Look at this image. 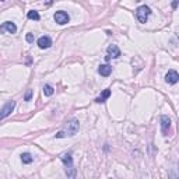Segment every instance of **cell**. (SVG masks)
<instances>
[{"label": "cell", "mask_w": 179, "mask_h": 179, "mask_svg": "<svg viewBox=\"0 0 179 179\" xmlns=\"http://www.w3.org/2000/svg\"><path fill=\"white\" fill-rule=\"evenodd\" d=\"M78 127H80V123H78L77 119H71V120H69V122H66L65 127H63L60 132H57V133L55 134V137L56 138L73 137V136L77 134Z\"/></svg>", "instance_id": "6da1fadb"}, {"label": "cell", "mask_w": 179, "mask_h": 179, "mask_svg": "<svg viewBox=\"0 0 179 179\" xmlns=\"http://www.w3.org/2000/svg\"><path fill=\"white\" fill-rule=\"evenodd\" d=\"M60 159H62V162L65 164V167H66V175H67V178H76V168H74V165H73L71 151L62 154Z\"/></svg>", "instance_id": "7a4b0ae2"}, {"label": "cell", "mask_w": 179, "mask_h": 179, "mask_svg": "<svg viewBox=\"0 0 179 179\" xmlns=\"http://www.w3.org/2000/svg\"><path fill=\"white\" fill-rule=\"evenodd\" d=\"M151 14V8L148 7V6H140V7H137V10H136V18L138 20V23H141V24H144V23H147V20H148V17H150Z\"/></svg>", "instance_id": "3957f363"}, {"label": "cell", "mask_w": 179, "mask_h": 179, "mask_svg": "<svg viewBox=\"0 0 179 179\" xmlns=\"http://www.w3.org/2000/svg\"><path fill=\"white\" fill-rule=\"evenodd\" d=\"M53 18H55V21H56L59 25H65L70 21V17L66 11H56L55 16H53Z\"/></svg>", "instance_id": "277c9868"}, {"label": "cell", "mask_w": 179, "mask_h": 179, "mask_svg": "<svg viewBox=\"0 0 179 179\" xmlns=\"http://www.w3.org/2000/svg\"><path fill=\"white\" fill-rule=\"evenodd\" d=\"M106 52H108L106 60H109V59H118V57L120 56V49H119L116 45H109L108 49H106Z\"/></svg>", "instance_id": "5b68a950"}, {"label": "cell", "mask_w": 179, "mask_h": 179, "mask_svg": "<svg viewBox=\"0 0 179 179\" xmlns=\"http://www.w3.org/2000/svg\"><path fill=\"white\" fill-rule=\"evenodd\" d=\"M14 108H16V102L14 101H8L7 104H4V106L2 108V119L7 118L8 115L14 111Z\"/></svg>", "instance_id": "8992f818"}, {"label": "cell", "mask_w": 179, "mask_h": 179, "mask_svg": "<svg viewBox=\"0 0 179 179\" xmlns=\"http://www.w3.org/2000/svg\"><path fill=\"white\" fill-rule=\"evenodd\" d=\"M169 127H171V119L168 118L167 115H162L161 116V132H162V136H168Z\"/></svg>", "instance_id": "52a82bcc"}, {"label": "cell", "mask_w": 179, "mask_h": 179, "mask_svg": "<svg viewBox=\"0 0 179 179\" xmlns=\"http://www.w3.org/2000/svg\"><path fill=\"white\" fill-rule=\"evenodd\" d=\"M0 29H2L3 32H7V34H16L17 32V25L14 24V23H11V21H6V23L2 24Z\"/></svg>", "instance_id": "ba28073f"}, {"label": "cell", "mask_w": 179, "mask_h": 179, "mask_svg": "<svg viewBox=\"0 0 179 179\" xmlns=\"http://www.w3.org/2000/svg\"><path fill=\"white\" fill-rule=\"evenodd\" d=\"M165 81L168 83V84H176V83L179 81V74L178 71H175V70H169L167 73V76H165Z\"/></svg>", "instance_id": "9c48e42d"}, {"label": "cell", "mask_w": 179, "mask_h": 179, "mask_svg": "<svg viewBox=\"0 0 179 179\" xmlns=\"http://www.w3.org/2000/svg\"><path fill=\"white\" fill-rule=\"evenodd\" d=\"M37 44L41 49H48V48L52 46V39H50L49 37H41L39 39H38Z\"/></svg>", "instance_id": "30bf717a"}, {"label": "cell", "mask_w": 179, "mask_h": 179, "mask_svg": "<svg viewBox=\"0 0 179 179\" xmlns=\"http://www.w3.org/2000/svg\"><path fill=\"white\" fill-rule=\"evenodd\" d=\"M98 73L101 74L102 77H108L111 73H112V67L109 65H101L98 67Z\"/></svg>", "instance_id": "8fae6325"}, {"label": "cell", "mask_w": 179, "mask_h": 179, "mask_svg": "<svg viewBox=\"0 0 179 179\" xmlns=\"http://www.w3.org/2000/svg\"><path fill=\"white\" fill-rule=\"evenodd\" d=\"M109 97H111V90H104L101 95H99V97L95 99V102H98V104H102V102H105Z\"/></svg>", "instance_id": "7c38bea8"}, {"label": "cell", "mask_w": 179, "mask_h": 179, "mask_svg": "<svg viewBox=\"0 0 179 179\" xmlns=\"http://www.w3.org/2000/svg\"><path fill=\"white\" fill-rule=\"evenodd\" d=\"M21 161H23V164H31L34 161V157L29 153H23L21 154Z\"/></svg>", "instance_id": "4fadbf2b"}, {"label": "cell", "mask_w": 179, "mask_h": 179, "mask_svg": "<svg viewBox=\"0 0 179 179\" xmlns=\"http://www.w3.org/2000/svg\"><path fill=\"white\" fill-rule=\"evenodd\" d=\"M27 17H28L29 20H34V21H39V18H41L39 13L35 11V10H31V11L27 13Z\"/></svg>", "instance_id": "5bb4252c"}, {"label": "cell", "mask_w": 179, "mask_h": 179, "mask_svg": "<svg viewBox=\"0 0 179 179\" xmlns=\"http://www.w3.org/2000/svg\"><path fill=\"white\" fill-rule=\"evenodd\" d=\"M53 93H55V90H53V87L50 86V84H46V86H44V94H45V97H52Z\"/></svg>", "instance_id": "9a60e30c"}, {"label": "cell", "mask_w": 179, "mask_h": 179, "mask_svg": "<svg viewBox=\"0 0 179 179\" xmlns=\"http://www.w3.org/2000/svg\"><path fill=\"white\" fill-rule=\"evenodd\" d=\"M169 176H171V178H179V165L169 172Z\"/></svg>", "instance_id": "2e32d148"}, {"label": "cell", "mask_w": 179, "mask_h": 179, "mask_svg": "<svg viewBox=\"0 0 179 179\" xmlns=\"http://www.w3.org/2000/svg\"><path fill=\"white\" fill-rule=\"evenodd\" d=\"M31 98H32V90H28L24 95V101H31Z\"/></svg>", "instance_id": "e0dca14e"}, {"label": "cell", "mask_w": 179, "mask_h": 179, "mask_svg": "<svg viewBox=\"0 0 179 179\" xmlns=\"http://www.w3.org/2000/svg\"><path fill=\"white\" fill-rule=\"evenodd\" d=\"M25 39H27V42H29V44H32V42H34V35H32V34H27V37H25Z\"/></svg>", "instance_id": "ac0fdd59"}, {"label": "cell", "mask_w": 179, "mask_h": 179, "mask_svg": "<svg viewBox=\"0 0 179 179\" xmlns=\"http://www.w3.org/2000/svg\"><path fill=\"white\" fill-rule=\"evenodd\" d=\"M178 3H179V0H175V2H174V3H172V7L175 8L176 6H178Z\"/></svg>", "instance_id": "d6986e66"}, {"label": "cell", "mask_w": 179, "mask_h": 179, "mask_svg": "<svg viewBox=\"0 0 179 179\" xmlns=\"http://www.w3.org/2000/svg\"><path fill=\"white\" fill-rule=\"evenodd\" d=\"M3 2H4V0H3Z\"/></svg>", "instance_id": "ffe728a7"}]
</instances>
